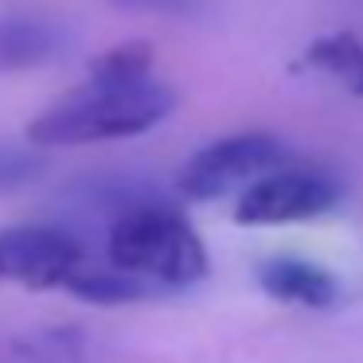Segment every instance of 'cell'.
I'll return each mask as SVG.
<instances>
[{
  "instance_id": "obj_6",
  "label": "cell",
  "mask_w": 363,
  "mask_h": 363,
  "mask_svg": "<svg viewBox=\"0 0 363 363\" xmlns=\"http://www.w3.org/2000/svg\"><path fill=\"white\" fill-rule=\"evenodd\" d=\"M71 48V32L59 20L40 12H12L0 16V74H16L43 67Z\"/></svg>"
},
{
  "instance_id": "obj_4",
  "label": "cell",
  "mask_w": 363,
  "mask_h": 363,
  "mask_svg": "<svg viewBox=\"0 0 363 363\" xmlns=\"http://www.w3.org/2000/svg\"><path fill=\"white\" fill-rule=\"evenodd\" d=\"M285 157H289V149H285L274 133H262V129L219 137V141L199 149L196 157L180 168L176 191H180L184 199H196V203H211V199L250 184L254 176H262L266 168L281 164Z\"/></svg>"
},
{
  "instance_id": "obj_2",
  "label": "cell",
  "mask_w": 363,
  "mask_h": 363,
  "mask_svg": "<svg viewBox=\"0 0 363 363\" xmlns=\"http://www.w3.org/2000/svg\"><path fill=\"white\" fill-rule=\"evenodd\" d=\"M106 262L152 289H188L207 277V246L188 215L160 199H129L106 230Z\"/></svg>"
},
{
  "instance_id": "obj_7",
  "label": "cell",
  "mask_w": 363,
  "mask_h": 363,
  "mask_svg": "<svg viewBox=\"0 0 363 363\" xmlns=\"http://www.w3.org/2000/svg\"><path fill=\"white\" fill-rule=\"evenodd\" d=\"M258 285L274 301L305 305V308H328L344 297L340 281L328 269L308 258H297V254H274V258H266L258 266Z\"/></svg>"
},
{
  "instance_id": "obj_1",
  "label": "cell",
  "mask_w": 363,
  "mask_h": 363,
  "mask_svg": "<svg viewBox=\"0 0 363 363\" xmlns=\"http://www.w3.org/2000/svg\"><path fill=\"white\" fill-rule=\"evenodd\" d=\"M176 110V90L160 79L106 82L90 79L63 94L55 106L28 125V141L35 149H82V145H106L121 137H141L168 121Z\"/></svg>"
},
{
  "instance_id": "obj_5",
  "label": "cell",
  "mask_w": 363,
  "mask_h": 363,
  "mask_svg": "<svg viewBox=\"0 0 363 363\" xmlns=\"http://www.w3.org/2000/svg\"><path fill=\"white\" fill-rule=\"evenodd\" d=\"M86 258V246L67 227H9L0 230V281L28 289H63Z\"/></svg>"
},
{
  "instance_id": "obj_10",
  "label": "cell",
  "mask_w": 363,
  "mask_h": 363,
  "mask_svg": "<svg viewBox=\"0 0 363 363\" xmlns=\"http://www.w3.org/2000/svg\"><path fill=\"white\" fill-rule=\"evenodd\" d=\"M152 43L145 40H125L118 48H110L106 55H98L90 63V79H106V82H129V79H145L152 74Z\"/></svg>"
},
{
  "instance_id": "obj_8",
  "label": "cell",
  "mask_w": 363,
  "mask_h": 363,
  "mask_svg": "<svg viewBox=\"0 0 363 363\" xmlns=\"http://www.w3.org/2000/svg\"><path fill=\"white\" fill-rule=\"evenodd\" d=\"M63 289L79 301H90V305H133V301H149L160 293V289H152L149 281L118 269L113 262H106V258L94 262L90 254L79 262V269L67 277Z\"/></svg>"
},
{
  "instance_id": "obj_3",
  "label": "cell",
  "mask_w": 363,
  "mask_h": 363,
  "mask_svg": "<svg viewBox=\"0 0 363 363\" xmlns=\"http://www.w3.org/2000/svg\"><path fill=\"white\" fill-rule=\"evenodd\" d=\"M344 203V184L320 164H297L285 157L281 164L266 168L242 184L235 203V223L242 227H285L328 215Z\"/></svg>"
},
{
  "instance_id": "obj_9",
  "label": "cell",
  "mask_w": 363,
  "mask_h": 363,
  "mask_svg": "<svg viewBox=\"0 0 363 363\" xmlns=\"http://www.w3.org/2000/svg\"><path fill=\"white\" fill-rule=\"evenodd\" d=\"M305 63L313 71L336 79L352 94H363V40L352 32H332L320 35L305 48Z\"/></svg>"
},
{
  "instance_id": "obj_11",
  "label": "cell",
  "mask_w": 363,
  "mask_h": 363,
  "mask_svg": "<svg viewBox=\"0 0 363 363\" xmlns=\"http://www.w3.org/2000/svg\"><path fill=\"white\" fill-rule=\"evenodd\" d=\"M43 172H48V160L40 152L20 149V145H0V196L32 188Z\"/></svg>"
},
{
  "instance_id": "obj_12",
  "label": "cell",
  "mask_w": 363,
  "mask_h": 363,
  "mask_svg": "<svg viewBox=\"0 0 363 363\" xmlns=\"http://www.w3.org/2000/svg\"><path fill=\"white\" fill-rule=\"evenodd\" d=\"M118 9H141V12H172V16H191L207 0H113Z\"/></svg>"
}]
</instances>
